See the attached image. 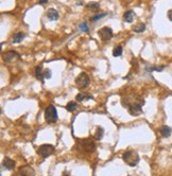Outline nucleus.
<instances>
[{"label": "nucleus", "mask_w": 172, "mask_h": 176, "mask_svg": "<svg viewBox=\"0 0 172 176\" xmlns=\"http://www.w3.org/2000/svg\"><path fill=\"white\" fill-rule=\"evenodd\" d=\"M80 145H81L82 150L85 151V152H88V153H91L96 150V144L93 140L88 139V138H85L82 141H80Z\"/></svg>", "instance_id": "423d86ee"}, {"label": "nucleus", "mask_w": 172, "mask_h": 176, "mask_svg": "<svg viewBox=\"0 0 172 176\" xmlns=\"http://www.w3.org/2000/svg\"><path fill=\"white\" fill-rule=\"evenodd\" d=\"M159 132H160V134H162V137L168 138V137H170L172 134V128L167 126V125H164V126L160 127V130H159Z\"/></svg>", "instance_id": "4468645a"}, {"label": "nucleus", "mask_w": 172, "mask_h": 176, "mask_svg": "<svg viewBox=\"0 0 172 176\" xmlns=\"http://www.w3.org/2000/svg\"><path fill=\"white\" fill-rule=\"evenodd\" d=\"M165 69V66H160V67H150V68H147V70H149L150 72L151 71H157L160 72Z\"/></svg>", "instance_id": "5701e85b"}, {"label": "nucleus", "mask_w": 172, "mask_h": 176, "mask_svg": "<svg viewBox=\"0 0 172 176\" xmlns=\"http://www.w3.org/2000/svg\"><path fill=\"white\" fill-rule=\"evenodd\" d=\"M47 17L51 21H55V20L59 19V12L55 9H49L48 12H47Z\"/></svg>", "instance_id": "9d476101"}, {"label": "nucleus", "mask_w": 172, "mask_h": 176, "mask_svg": "<svg viewBox=\"0 0 172 176\" xmlns=\"http://www.w3.org/2000/svg\"><path fill=\"white\" fill-rule=\"evenodd\" d=\"M63 176H70V175H69L67 172H64V173H63Z\"/></svg>", "instance_id": "cd10ccee"}, {"label": "nucleus", "mask_w": 172, "mask_h": 176, "mask_svg": "<svg viewBox=\"0 0 172 176\" xmlns=\"http://www.w3.org/2000/svg\"><path fill=\"white\" fill-rule=\"evenodd\" d=\"M98 35L102 42H107L113 37V30L110 27H103L98 31Z\"/></svg>", "instance_id": "20e7f679"}, {"label": "nucleus", "mask_w": 172, "mask_h": 176, "mask_svg": "<svg viewBox=\"0 0 172 176\" xmlns=\"http://www.w3.org/2000/svg\"><path fill=\"white\" fill-rule=\"evenodd\" d=\"M2 59L5 63H14L20 59V54H18L16 51H8L3 54Z\"/></svg>", "instance_id": "6e6552de"}, {"label": "nucleus", "mask_w": 172, "mask_h": 176, "mask_svg": "<svg viewBox=\"0 0 172 176\" xmlns=\"http://www.w3.org/2000/svg\"><path fill=\"white\" fill-rule=\"evenodd\" d=\"M2 164H3V166L7 170H13L15 168V161L12 160L11 158H9V157H5L4 158Z\"/></svg>", "instance_id": "f8f14e48"}, {"label": "nucleus", "mask_w": 172, "mask_h": 176, "mask_svg": "<svg viewBox=\"0 0 172 176\" xmlns=\"http://www.w3.org/2000/svg\"><path fill=\"white\" fill-rule=\"evenodd\" d=\"M48 0H39V4H45Z\"/></svg>", "instance_id": "bb28decb"}, {"label": "nucleus", "mask_w": 172, "mask_h": 176, "mask_svg": "<svg viewBox=\"0 0 172 176\" xmlns=\"http://www.w3.org/2000/svg\"><path fill=\"white\" fill-rule=\"evenodd\" d=\"M35 76L37 80H39V81H42V83H44V78H45V76H44V71H42V66H37L35 69Z\"/></svg>", "instance_id": "2eb2a0df"}, {"label": "nucleus", "mask_w": 172, "mask_h": 176, "mask_svg": "<svg viewBox=\"0 0 172 176\" xmlns=\"http://www.w3.org/2000/svg\"><path fill=\"white\" fill-rule=\"evenodd\" d=\"M122 159L127 166H136L139 162V156L138 154L133 150H130V151H127L125 153L123 154L122 156Z\"/></svg>", "instance_id": "f257e3e1"}, {"label": "nucleus", "mask_w": 172, "mask_h": 176, "mask_svg": "<svg viewBox=\"0 0 172 176\" xmlns=\"http://www.w3.org/2000/svg\"><path fill=\"white\" fill-rule=\"evenodd\" d=\"M75 100H77L78 102H84V101H88V100H94V97L90 95H86V93L80 92V93L77 95Z\"/></svg>", "instance_id": "9b49d317"}, {"label": "nucleus", "mask_w": 172, "mask_h": 176, "mask_svg": "<svg viewBox=\"0 0 172 176\" xmlns=\"http://www.w3.org/2000/svg\"><path fill=\"white\" fill-rule=\"evenodd\" d=\"M75 85L79 88H86L89 85V78L85 72H82L75 78Z\"/></svg>", "instance_id": "39448f33"}, {"label": "nucleus", "mask_w": 172, "mask_h": 176, "mask_svg": "<svg viewBox=\"0 0 172 176\" xmlns=\"http://www.w3.org/2000/svg\"><path fill=\"white\" fill-rule=\"evenodd\" d=\"M134 18H135V13H134L133 11H131V10L127 11V12L123 14V20L127 23H133Z\"/></svg>", "instance_id": "ddd939ff"}, {"label": "nucleus", "mask_w": 172, "mask_h": 176, "mask_svg": "<svg viewBox=\"0 0 172 176\" xmlns=\"http://www.w3.org/2000/svg\"><path fill=\"white\" fill-rule=\"evenodd\" d=\"M107 14L106 13H103V14H97V15H95V16H93L90 18V20L93 21V23H95V21H97V20L101 19V18H103V17L106 16Z\"/></svg>", "instance_id": "4be33fe9"}, {"label": "nucleus", "mask_w": 172, "mask_h": 176, "mask_svg": "<svg viewBox=\"0 0 172 176\" xmlns=\"http://www.w3.org/2000/svg\"><path fill=\"white\" fill-rule=\"evenodd\" d=\"M79 28H80V30L83 31V32H88V26L86 23H82L81 25L79 26Z\"/></svg>", "instance_id": "b1692460"}, {"label": "nucleus", "mask_w": 172, "mask_h": 176, "mask_svg": "<svg viewBox=\"0 0 172 176\" xmlns=\"http://www.w3.org/2000/svg\"><path fill=\"white\" fill-rule=\"evenodd\" d=\"M77 107H78V104L73 101L68 102V104L66 105V109H67L68 111H70V113H73V111L77 109Z\"/></svg>", "instance_id": "6ab92c4d"}, {"label": "nucleus", "mask_w": 172, "mask_h": 176, "mask_svg": "<svg viewBox=\"0 0 172 176\" xmlns=\"http://www.w3.org/2000/svg\"><path fill=\"white\" fill-rule=\"evenodd\" d=\"M45 119L48 123H54L58 120V111L53 105H49L45 109Z\"/></svg>", "instance_id": "f03ea898"}, {"label": "nucleus", "mask_w": 172, "mask_h": 176, "mask_svg": "<svg viewBox=\"0 0 172 176\" xmlns=\"http://www.w3.org/2000/svg\"><path fill=\"white\" fill-rule=\"evenodd\" d=\"M51 70L50 69H46V70H44V76H45V78H51Z\"/></svg>", "instance_id": "393cba45"}, {"label": "nucleus", "mask_w": 172, "mask_h": 176, "mask_svg": "<svg viewBox=\"0 0 172 176\" xmlns=\"http://www.w3.org/2000/svg\"><path fill=\"white\" fill-rule=\"evenodd\" d=\"M88 10H91V11H98L100 9V4L98 3V2H90V3H88L86 5Z\"/></svg>", "instance_id": "412c9836"}, {"label": "nucleus", "mask_w": 172, "mask_h": 176, "mask_svg": "<svg viewBox=\"0 0 172 176\" xmlns=\"http://www.w3.org/2000/svg\"><path fill=\"white\" fill-rule=\"evenodd\" d=\"M143 103H134V104H131L127 107V111H129L131 116L137 117V116L143 114Z\"/></svg>", "instance_id": "0eeeda50"}, {"label": "nucleus", "mask_w": 172, "mask_h": 176, "mask_svg": "<svg viewBox=\"0 0 172 176\" xmlns=\"http://www.w3.org/2000/svg\"><path fill=\"white\" fill-rule=\"evenodd\" d=\"M167 16H168L169 20H170V21H172V9H171V10L168 11V13H167Z\"/></svg>", "instance_id": "a878e982"}, {"label": "nucleus", "mask_w": 172, "mask_h": 176, "mask_svg": "<svg viewBox=\"0 0 172 176\" xmlns=\"http://www.w3.org/2000/svg\"><path fill=\"white\" fill-rule=\"evenodd\" d=\"M23 38H25V34L23 32L16 33V34H14L12 42H13V44H19V42H23Z\"/></svg>", "instance_id": "f3484780"}, {"label": "nucleus", "mask_w": 172, "mask_h": 176, "mask_svg": "<svg viewBox=\"0 0 172 176\" xmlns=\"http://www.w3.org/2000/svg\"><path fill=\"white\" fill-rule=\"evenodd\" d=\"M103 135H104V130L102 127H97V132H96V135H95V138L97 140H101L103 138Z\"/></svg>", "instance_id": "aec40b11"}, {"label": "nucleus", "mask_w": 172, "mask_h": 176, "mask_svg": "<svg viewBox=\"0 0 172 176\" xmlns=\"http://www.w3.org/2000/svg\"><path fill=\"white\" fill-rule=\"evenodd\" d=\"M19 174L20 176H35V171L32 166H23L19 168Z\"/></svg>", "instance_id": "1a4fd4ad"}, {"label": "nucleus", "mask_w": 172, "mask_h": 176, "mask_svg": "<svg viewBox=\"0 0 172 176\" xmlns=\"http://www.w3.org/2000/svg\"><path fill=\"white\" fill-rule=\"evenodd\" d=\"M54 150L55 149L52 144H42L37 149V154L39 156H42V158H47L54 153Z\"/></svg>", "instance_id": "7ed1b4c3"}, {"label": "nucleus", "mask_w": 172, "mask_h": 176, "mask_svg": "<svg viewBox=\"0 0 172 176\" xmlns=\"http://www.w3.org/2000/svg\"><path fill=\"white\" fill-rule=\"evenodd\" d=\"M122 51H123V48H122V46L118 45V46H116L115 48H114L113 55L115 56V57H118V56H120L121 54H122Z\"/></svg>", "instance_id": "a211bd4d"}, {"label": "nucleus", "mask_w": 172, "mask_h": 176, "mask_svg": "<svg viewBox=\"0 0 172 176\" xmlns=\"http://www.w3.org/2000/svg\"><path fill=\"white\" fill-rule=\"evenodd\" d=\"M146 30V25L143 23H138L133 27V31L135 33H143Z\"/></svg>", "instance_id": "dca6fc26"}]
</instances>
